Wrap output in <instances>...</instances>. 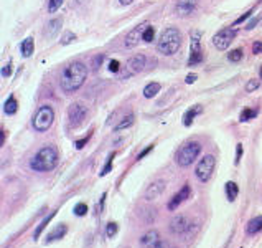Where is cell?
<instances>
[{
	"label": "cell",
	"instance_id": "cell-1",
	"mask_svg": "<svg viewBox=\"0 0 262 248\" xmlns=\"http://www.w3.org/2000/svg\"><path fill=\"white\" fill-rule=\"evenodd\" d=\"M88 76V68L86 65L81 63V61H75V63L68 65L61 73V89L65 93H73L79 89L84 84V80Z\"/></svg>",
	"mask_w": 262,
	"mask_h": 248
},
{
	"label": "cell",
	"instance_id": "cell-2",
	"mask_svg": "<svg viewBox=\"0 0 262 248\" xmlns=\"http://www.w3.org/2000/svg\"><path fill=\"white\" fill-rule=\"evenodd\" d=\"M58 149L55 146H45L40 149L35 157L30 161V167L37 172H48L53 171L58 164Z\"/></svg>",
	"mask_w": 262,
	"mask_h": 248
},
{
	"label": "cell",
	"instance_id": "cell-3",
	"mask_svg": "<svg viewBox=\"0 0 262 248\" xmlns=\"http://www.w3.org/2000/svg\"><path fill=\"white\" fill-rule=\"evenodd\" d=\"M180 47H181V33H180V30H176L175 27H170L160 33V38H158V43H157V50L162 55H167V56L175 55L178 52Z\"/></svg>",
	"mask_w": 262,
	"mask_h": 248
},
{
	"label": "cell",
	"instance_id": "cell-4",
	"mask_svg": "<svg viewBox=\"0 0 262 248\" xmlns=\"http://www.w3.org/2000/svg\"><path fill=\"white\" fill-rule=\"evenodd\" d=\"M201 152V146L200 143H186L181 146V149L176 152V164L180 167H188L191 166L193 162Z\"/></svg>",
	"mask_w": 262,
	"mask_h": 248
},
{
	"label": "cell",
	"instance_id": "cell-5",
	"mask_svg": "<svg viewBox=\"0 0 262 248\" xmlns=\"http://www.w3.org/2000/svg\"><path fill=\"white\" fill-rule=\"evenodd\" d=\"M53 119H55L53 108H51V106H42V108L37 111V114L33 116V128H35L37 133H45L51 128Z\"/></svg>",
	"mask_w": 262,
	"mask_h": 248
},
{
	"label": "cell",
	"instance_id": "cell-6",
	"mask_svg": "<svg viewBox=\"0 0 262 248\" xmlns=\"http://www.w3.org/2000/svg\"><path fill=\"white\" fill-rule=\"evenodd\" d=\"M214 167H216V157L213 154H206L200 162H198V166L195 169L198 180H200V182H208L213 176Z\"/></svg>",
	"mask_w": 262,
	"mask_h": 248
},
{
	"label": "cell",
	"instance_id": "cell-7",
	"mask_svg": "<svg viewBox=\"0 0 262 248\" xmlns=\"http://www.w3.org/2000/svg\"><path fill=\"white\" fill-rule=\"evenodd\" d=\"M236 37V30L232 27H226L223 30H219L216 35L213 37V45L219 52H224V50L229 48V45L232 43Z\"/></svg>",
	"mask_w": 262,
	"mask_h": 248
},
{
	"label": "cell",
	"instance_id": "cell-8",
	"mask_svg": "<svg viewBox=\"0 0 262 248\" xmlns=\"http://www.w3.org/2000/svg\"><path fill=\"white\" fill-rule=\"evenodd\" d=\"M191 37V47H190V60H188V66H195L203 61V52H201V45H200V37L201 33L195 30L190 33Z\"/></svg>",
	"mask_w": 262,
	"mask_h": 248
},
{
	"label": "cell",
	"instance_id": "cell-9",
	"mask_svg": "<svg viewBox=\"0 0 262 248\" xmlns=\"http://www.w3.org/2000/svg\"><path fill=\"white\" fill-rule=\"evenodd\" d=\"M86 108H84L83 104H79V103H73L70 106V109H68V119H70V124L71 126H79L83 121H84V117H86Z\"/></svg>",
	"mask_w": 262,
	"mask_h": 248
},
{
	"label": "cell",
	"instance_id": "cell-10",
	"mask_svg": "<svg viewBox=\"0 0 262 248\" xmlns=\"http://www.w3.org/2000/svg\"><path fill=\"white\" fill-rule=\"evenodd\" d=\"M149 24H142V25H137V27H134L132 30H130L127 33V37H125V48H135L139 45V42L142 40V37H144V32H145V28Z\"/></svg>",
	"mask_w": 262,
	"mask_h": 248
},
{
	"label": "cell",
	"instance_id": "cell-11",
	"mask_svg": "<svg viewBox=\"0 0 262 248\" xmlns=\"http://www.w3.org/2000/svg\"><path fill=\"white\" fill-rule=\"evenodd\" d=\"M165 185H167V182H165L163 179H158V180H155V182H152L149 187H147L145 194H144L145 200H155V199H158V197L163 194Z\"/></svg>",
	"mask_w": 262,
	"mask_h": 248
},
{
	"label": "cell",
	"instance_id": "cell-12",
	"mask_svg": "<svg viewBox=\"0 0 262 248\" xmlns=\"http://www.w3.org/2000/svg\"><path fill=\"white\" fill-rule=\"evenodd\" d=\"M196 5H198V0H176L175 12L180 17H188L195 12Z\"/></svg>",
	"mask_w": 262,
	"mask_h": 248
},
{
	"label": "cell",
	"instance_id": "cell-13",
	"mask_svg": "<svg viewBox=\"0 0 262 248\" xmlns=\"http://www.w3.org/2000/svg\"><path fill=\"white\" fill-rule=\"evenodd\" d=\"M190 228V222H188V218L185 215H176L172 222H170V230H172V233H185L186 230Z\"/></svg>",
	"mask_w": 262,
	"mask_h": 248
},
{
	"label": "cell",
	"instance_id": "cell-14",
	"mask_svg": "<svg viewBox=\"0 0 262 248\" xmlns=\"http://www.w3.org/2000/svg\"><path fill=\"white\" fill-rule=\"evenodd\" d=\"M145 66V56L144 55H135L127 61V75H135L140 73Z\"/></svg>",
	"mask_w": 262,
	"mask_h": 248
},
{
	"label": "cell",
	"instance_id": "cell-15",
	"mask_svg": "<svg viewBox=\"0 0 262 248\" xmlns=\"http://www.w3.org/2000/svg\"><path fill=\"white\" fill-rule=\"evenodd\" d=\"M188 197H190V185L186 184L185 187L181 189L180 192H176V194L172 197V200L168 202V210H175V208L178 207L183 200H186Z\"/></svg>",
	"mask_w": 262,
	"mask_h": 248
},
{
	"label": "cell",
	"instance_id": "cell-16",
	"mask_svg": "<svg viewBox=\"0 0 262 248\" xmlns=\"http://www.w3.org/2000/svg\"><path fill=\"white\" fill-rule=\"evenodd\" d=\"M66 232H68V227L65 223L56 225V227L47 235V243H51V241H56V240H61L63 236L66 235Z\"/></svg>",
	"mask_w": 262,
	"mask_h": 248
},
{
	"label": "cell",
	"instance_id": "cell-17",
	"mask_svg": "<svg viewBox=\"0 0 262 248\" xmlns=\"http://www.w3.org/2000/svg\"><path fill=\"white\" fill-rule=\"evenodd\" d=\"M157 241H160V236H158V232H157V230H150V232H147V233L140 238V245L145 246V248H150L152 245H155Z\"/></svg>",
	"mask_w": 262,
	"mask_h": 248
},
{
	"label": "cell",
	"instance_id": "cell-18",
	"mask_svg": "<svg viewBox=\"0 0 262 248\" xmlns=\"http://www.w3.org/2000/svg\"><path fill=\"white\" fill-rule=\"evenodd\" d=\"M203 111V108L200 104H196V106H193V108H190L186 112H185V116H183V124L185 126H191V122H193V119L200 114V112Z\"/></svg>",
	"mask_w": 262,
	"mask_h": 248
},
{
	"label": "cell",
	"instance_id": "cell-19",
	"mask_svg": "<svg viewBox=\"0 0 262 248\" xmlns=\"http://www.w3.org/2000/svg\"><path fill=\"white\" fill-rule=\"evenodd\" d=\"M262 230V215L259 217H254L252 220H250L247 223V227H246V233L247 235H254V233H257Z\"/></svg>",
	"mask_w": 262,
	"mask_h": 248
},
{
	"label": "cell",
	"instance_id": "cell-20",
	"mask_svg": "<svg viewBox=\"0 0 262 248\" xmlns=\"http://www.w3.org/2000/svg\"><path fill=\"white\" fill-rule=\"evenodd\" d=\"M33 47H35V43H33V38H32V37L25 38V40L22 42V45H20L22 55H24L25 58H28V56H32V53H33Z\"/></svg>",
	"mask_w": 262,
	"mask_h": 248
},
{
	"label": "cell",
	"instance_id": "cell-21",
	"mask_svg": "<svg viewBox=\"0 0 262 248\" xmlns=\"http://www.w3.org/2000/svg\"><path fill=\"white\" fill-rule=\"evenodd\" d=\"M239 194V187H237V184L236 182H226V197H227V200L232 202L237 197Z\"/></svg>",
	"mask_w": 262,
	"mask_h": 248
},
{
	"label": "cell",
	"instance_id": "cell-22",
	"mask_svg": "<svg viewBox=\"0 0 262 248\" xmlns=\"http://www.w3.org/2000/svg\"><path fill=\"white\" fill-rule=\"evenodd\" d=\"M160 84H158V83H149V84H147V86L144 88V96L145 98H153V96H157V94H158V91H160Z\"/></svg>",
	"mask_w": 262,
	"mask_h": 248
},
{
	"label": "cell",
	"instance_id": "cell-23",
	"mask_svg": "<svg viewBox=\"0 0 262 248\" xmlns=\"http://www.w3.org/2000/svg\"><path fill=\"white\" fill-rule=\"evenodd\" d=\"M17 109H19V103H17L15 96H10L7 101H5V108H4V111L7 112V114H15Z\"/></svg>",
	"mask_w": 262,
	"mask_h": 248
},
{
	"label": "cell",
	"instance_id": "cell-24",
	"mask_svg": "<svg viewBox=\"0 0 262 248\" xmlns=\"http://www.w3.org/2000/svg\"><path fill=\"white\" fill-rule=\"evenodd\" d=\"M134 119H135V116L132 114V112H130V114L125 116L124 119H122L121 122H119L114 129H116V131H122V129H127V128H130V126L134 124Z\"/></svg>",
	"mask_w": 262,
	"mask_h": 248
},
{
	"label": "cell",
	"instance_id": "cell-25",
	"mask_svg": "<svg viewBox=\"0 0 262 248\" xmlns=\"http://www.w3.org/2000/svg\"><path fill=\"white\" fill-rule=\"evenodd\" d=\"M48 30H47V33H48V37H55L56 33H58V30L61 28V20L60 19H55V20H51V22H48Z\"/></svg>",
	"mask_w": 262,
	"mask_h": 248
},
{
	"label": "cell",
	"instance_id": "cell-26",
	"mask_svg": "<svg viewBox=\"0 0 262 248\" xmlns=\"http://www.w3.org/2000/svg\"><path fill=\"white\" fill-rule=\"evenodd\" d=\"M55 215H56V212H51L48 217H45V218H43V222L40 223V225H38V228L35 230V238H38V236L42 235V232L45 230V227H47V225L50 223V220H51V218H53Z\"/></svg>",
	"mask_w": 262,
	"mask_h": 248
},
{
	"label": "cell",
	"instance_id": "cell-27",
	"mask_svg": "<svg viewBox=\"0 0 262 248\" xmlns=\"http://www.w3.org/2000/svg\"><path fill=\"white\" fill-rule=\"evenodd\" d=\"M153 38H155V28H153L152 25H147L145 32H144V37H142V40H144L145 43H150Z\"/></svg>",
	"mask_w": 262,
	"mask_h": 248
},
{
	"label": "cell",
	"instance_id": "cell-28",
	"mask_svg": "<svg viewBox=\"0 0 262 248\" xmlns=\"http://www.w3.org/2000/svg\"><path fill=\"white\" fill-rule=\"evenodd\" d=\"M255 116H257V111H255V109H249V108H246V109H244V111L241 112V117H239V119H241V121L244 122V121L252 119V117H255Z\"/></svg>",
	"mask_w": 262,
	"mask_h": 248
},
{
	"label": "cell",
	"instance_id": "cell-29",
	"mask_svg": "<svg viewBox=\"0 0 262 248\" xmlns=\"http://www.w3.org/2000/svg\"><path fill=\"white\" fill-rule=\"evenodd\" d=\"M227 58H229V61H232V63H236V61H241L242 60V50L241 48L232 50V52L227 55Z\"/></svg>",
	"mask_w": 262,
	"mask_h": 248
},
{
	"label": "cell",
	"instance_id": "cell-30",
	"mask_svg": "<svg viewBox=\"0 0 262 248\" xmlns=\"http://www.w3.org/2000/svg\"><path fill=\"white\" fill-rule=\"evenodd\" d=\"M61 5H63V0H48V12L55 14Z\"/></svg>",
	"mask_w": 262,
	"mask_h": 248
},
{
	"label": "cell",
	"instance_id": "cell-31",
	"mask_svg": "<svg viewBox=\"0 0 262 248\" xmlns=\"http://www.w3.org/2000/svg\"><path fill=\"white\" fill-rule=\"evenodd\" d=\"M86 213H88V205H86V204H83V202L75 207V215L83 217V215H86Z\"/></svg>",
	"mask_w": 262,
	"mask_h": 248
},
{
	"label": "cell",
	"instance_id": "cell-32",
	"mask_svg": "<svg viewBox=\"0 0 262 248\" xmlns=\"http://www.w3.org/2000/svg\"><path fill=\"white\" fill-rule=\"evenodd\" d=\"M116 233H117V223L116 222H109V223H107V228H106V235L109 236V238H112Z\"/></svg>",
	"mask_w": 262,
	"mask_h": 248
},
{
	"label": "cell",
	"instance_id": "cell-33",
	"mask_svg": "<svg viewBox=\"0 0 262 248\" xmlns=\"http://www.w3.org/2000/svg\"><path fill=\"white\" fill-rule=\"evenodd\" d=\"M257 88H259V80H249V81L246 83V91H247V93H252V91H255Z\"/></svg>",
	"mask_w": 262,
	"mask_h": 248
},
{
	"label": "cell",
	"instance_id": "cell-34",
	"mask_svg": "<svg viewBox=\"0 0 262 248\" xmlns=\"http://www.w3.org/2000/svg\"><path fill=\"white\" fill-rule=\"evenodd\" d=\"M112 161H114V152H112V154H111L109 157H107V164H106V167L101 171V176H106L107 172H111V169H112Z\"/></svg>",
	"mask_w": 262,
	"mask_h": 248
},
{
	"label": "cell",
	"instance_id": "cell-35",
	"mask_svg": "<svg viewBox=\"0 0 262 248\" xmlns=\"http://www.w3.org/2000/svg\"><path fill=\"white\" fill-rule=\"evenodd\" d=\"M73 40H76V35H75V33L66 32V33H65V37L61 38V43H63V45H68V43H71Z\"/></svg>",
	"mask_w": 262,
	"mask_h": 248
},
{
	"label": "cell",
	"instance_id": "cell-36",
	"mask_svg": "<svg viewBox=\"0 0 262 248\" xmlns=\"http://www.w3.org/2000/svg\"><path fill=\"white\" fill-rule=\"evenodd\" d=\"M119 70H121V63H119L117 60H112L111 63H109V71H112V73H117Z\"/></svg>",
	"mask_w": 262,
	"mask_h": 248
},
{
	"label": "cell",
	"instance_id": "cell-37",
	"mask_svg": "<svg viewBox=\"0 0 262 248\" xmlns=\"http://www.w3.org/2000/svg\"><path fill=\"white\" fill-rule=\"evenodd\" d=\"M250 15H252V9H250V10H247V12H246V14H244L242 17H239V19H237V20L234 22V25H239V24H242V22H244V20H247V19H249V17H250Z\"/></svg>",
	"mask_w": 262,
	"mask_h": 248
},
{
	"label": "cell",
	"instance_id": "cell-38",
	"mask_svg": "<svg viewBox=\"0 0 262 248\" xmlns=\"http://www.w3.org/2000/svg\"><path fill=\"white\" fill-rule=\"evenodd\" d=\"M89 138H91V136H86V138H83V139H79V141H76V143H75V146H76V149H83V148H84V144H88V141H89Z\"/></svg>",
	"mask_w": 262,
	"mask_h": 248
},
{
	"label": "cell",
	"instance_id": "cell-39",
	"mask_svg": "<svg viewBox=\"0 0 262 248\" xmlns=\"http://www.w3.org/2000/svg\"><path fill=\"white\" fill-rule=\"evenodd\" d=\"M10 75H12V65H5L4 66V70H2V76L4 78H7V76H10Z\"/></svg>",
	"mask_w": 262,
	"mask_h": 248
},
{
	"label": "cell",
	"instance_id": "cell-40",
	"mask_svg": "<svg viewBox=\"0 0 262 248\" xmlns=\"http://www.w3.org/2000/svg\"><path fill=\"white\" fill-rule=\"evenodd\" d=\"M259 20H260V15H259V17H255V19L250 20V24H247V25H246V28H247V30H252V28L259 24Z\"/></svg>",
	"mask_w": 262,
	"mask_h": 248
},
{
	"label": "cell",
	"instance_id": "cell-41",
	"mask_svg": "<svg viewBox=\"0 0 262 248\" xmlns=\"http://www.w3.org/2000/svg\"><path fill=\"white\" fill-rule=\"evenodd\" d=\"M252 52L257 55V53H262V43L260 42H255L254 45H252Z\"/></svg>",
	"mask_w": 262,
	"mask_h": 248
},
{
	"label": "cell",
	"instance_id": "cell-42",
	"mask_svg": "<svg viewBox=\"0 0 262 248\" xmlns=\"http://www.w3.org/2000/svg\"><path fill=\"white\" fill-rule=\"evenodd\" d=\"M241 156H242V144H237V152H236V164H239V161H241Z\"/></svg>",
	"mask_w": 262,
	"mask_h": 248
},
{
	"label": "cell",
	"instance_id": "cell-43",
	"mask_svg": "<svg viewBox=\"0 0 262 248\" xmlns=\"http://www.w3.org/2000/svg\"><path fill=\"white\" fill-rule=\"evenodd\" d=\"M150 248H170V245L167 243V241H162L160 240V241H157L155 245H152Z\"/></svg>",
	"mask_w": 262,
	"mask_h": 248
},
{
	"label": "cell",
	"instance_id": "cell-44",
	"mask_svg": "<svg viewBox=\"0 0 262 248\" xmlns=\"http://www.w3.org/2000/svg\"><path fill=\"white\" fill-rule=\"evenodd\" d=\"M102 60H104V55H99V56H96L93 70H98V65H99V63H102Z\"/></svg>",
	"mask_w": 262,
	"mask_h": 248
},
{
	"label": "cell",
	"instance_id": "cell-45",
	"mask_svg": "<svg viewBox=\"0 0 262 248\" xmlns=\"http://www.w3.org/2000/svg\"><path fill=\"white\" fill-rule=\"evenodd\" d=\"M152 149H153V146H149V148H147L145 151H142V152H140V154H139V157H137V159H139V161H140V159H144V157H145L147 154H149V152H150Z\"/></svg>",
	"mask_w": 262,
	"mask_h": 248
},
{
	"label": "cell",
	"instance_id": "cell-46",
	"mask_svg": "<svg viewBox=\"0 0 262 248\" xmlns=\"http://www.w3.org/2000/svg\"><path fill=\"white\" fill-rule=\"evenodd\" d=\"M196 78H198V76L195 75V73H190V75L186 76V83H188V84L195 83V81H196Z\"/></svg>",
	"mask_w": 262,
	"mask_h": 248
},
{
	"label": "cell",
	"instance_id": "cell-47",
	"mask_svg": "<svg viewBox=\"0 0 262 248\" xmlns=\"http://www.w3.org/2000/svg\"><path fill=\"white\" fill-rule=\"evenodd\" d=\"M119 2H121V5H129V4H132L134 0H119Z\"/></svg>",
	"mask_w": 262,
	"mask_h": 248
},
{
	"label": "cell",
	"instance_id": "cell-48",
	"mask_svg": "<svg viewBox=\"0 0 262 248\" xmlns=\"http://www.w3.org/2000/svg\"><path fill=\"white\" fill-rule=\"evenodd\" d=\"M260 78H262V68H260Z\"/></svg>",
	"mask_w": 262,
	"mask_h": 248
}]
</instances>
